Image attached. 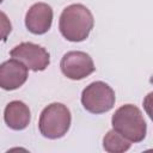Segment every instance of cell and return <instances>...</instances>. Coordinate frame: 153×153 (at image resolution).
Segmentation results:
<instances>
[{"instance_id":"obj_3","label":"cell","mask_w":153,"mask_h":153,"mask_svg":"<svg viewBox=\"0 0 153 153\" xmlns=\"http://www.w3.org/2000/svg\"><path fill=\"white\" fill-rule=\"evenodd\" d=\"M71 122L72 116L69 109L62 103H51L42 110L38 129L44 137L55 140L67 134Z\"/></svg>"},{"instance_id":"obj_12","label":"cell","mask_w":153,"mask_h":153,"mask_svg":"<svg viewBox=\"0 0 153 153\" xmlns=\"http://www.w3.org/2000/svg\"><path fill=\"white\" fill-rule=\"evenodd\" d=\"M2 1H4V0H0V4H1V2H2Z\"/></svg>"},{"instance_id":"obj_9","label":"cell","mask_w":153,"mask_h":153,"mask_svg":"<svg viewBox=\"0 0 153 153\" xmlns=\"http://www.w3.org/2000/svg\"><path fill=\"white\" fill-rule=\"evenodd\" d=\"M4 120L8 128L13 130H23L30 123L31 112L24 102L12 100L5 108Z\"/></svg>"},{"instance_id":"obj_4","label":"cell","mask_w":153,"mask_h":153,"mask_svg":"<svg viewBox=\"0 0 153 153\" xmlns=\"http://www.w3.org/2000/svg\"><path fill=\"white\" fill-rule=\"evenodd\" d=\"M116 96L114 90L104 81H93L81 93V104L91 114H104L115 105Z\"/></svg>"},{"instance_id":"obj_2","label":"cell","mask_w":153,"mask_h":153,"mask_svg":"<svg viewBox=\"0 0 153 153\" xmlns=\"http://www.w3.org/2000/svg\"><path fill=\"white\" fill-rule=\"evenodd\" d=\"M112 129L130 142H141L146 137L147 124L141 110L133 104L120 106L111 118Z\"/></svg>"},{"instance_id":"obj_6","label":"cell","mask_w":153,"mask_h":153,"mask_svg":"<svg viewBox=\"0 0 153 153\" xmlns=\"http://www.w3.org/2000/svg\"><path fill=\"white\" fill-rule=\"evenodd\" d=\"M60 68L62 74L71 80H81L96 69L92 57L87 53L79 50L66 53L61 59Z\"/></svg>"},{"instance_id":"obj_11","label":"cell","mask_w":153,"mask_h":153,"mask_svg":"<svg viewBox=\"0 0 153 153\" xmlns=\"http://www.w3.org/2000/svg\"><path fill=\"white\" fill-rule=\"evenodd\" d=\"M12 31V24L6 13L0 11V41H6Z\"/></svg>"},{"instance_id":"obj_10","label":"cell","mask_w":153,"mask_h":153,"mask_svg":"<svg viewBox=\"0 0 153 153\" xmlns=\"http://www.w3.org/2000/svg\"><path fill=\"white\" fill-rule=\"evenodd\" d=\"M130 146L131 142L114 129L109 130L103 137V148L109 153H123L128 151Z\"/></svg>"},{"instance_id":"obj_5","label":"cell","mask_w":153,"mask_h":153,"mask_svg":"<svg viewBox=\"0 0 153 153\" xmlns=\"http://www.w3.org/2000/svg\"><path fill=\"white\" fill-rule=\"evenodd\" d=\"M10 55L33 72L44 71L50 63V55L48 50L31 42L19 43L10 51Z\"/></svg>"},{"instance_id":"obj_7","label":"cell","mask_w":153,"mask_h":153,"mask_svg":"<svg viewBox=\"0 0 153 153\" xmlns=\"http://www.w3.org/2000/svg\"><path fill=\"white\" fill-rule=\"evenodd\" d=\"M29 73L24 63L16 59H10L0 65V87L6 91L19 88L27 80Z\"/></svg>"},{"instance_id":"obj_8","label":"cell","mask_w":153,"mask_h":153,"mask_svg":"<svg viewBox=\"0 0 153 153\" xmlns=\"http://www.w3.org/2000/svg\"><path fill=\"white\" fill-rule=\"evenodd\" d=\"M53 23V8L45 2L33 4L25 14V26L33 35L49 31Z\"/></svg>"},{"instance_id":"obj_1","label":"cell","mask_w":153,"mask_h":153,"mask_svg":"<svg viewBox=\"0 0 153 153\" xmlns=\"http://www.w3.org/2000/svg\"><path fill=\"white\" fill-rule=\"evenodd\" d=\"M94 19L91 11L82 4H72L67 6L59 20L61 35L69 42L85 41L93 29Z\"/></svg>"}]
</instances>
